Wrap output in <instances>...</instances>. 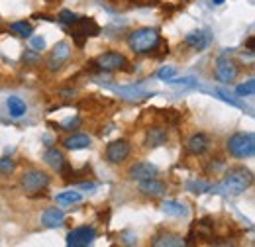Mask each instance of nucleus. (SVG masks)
<instances>
[{"label":"nucleus","instance_id":"obj_1","mask_svg":"<svg viewBox=\"0 0 255 247\" xmlns=\"http://www.w3.org/2000/svg\"><path fill=\"white\" fill-rule=\"evenodd\" d=\"M254 183V173L246 167H232L226 171L222 183L216 186V190H222L226 194H242Z\"/></svg>","mask_w":255,"mask_h":247},{"label":"nucleus","instance_id":"obj_2","mask_svg":"<svg viewBox=\"0 0 255 247\" xmlns=\"http://www.w3.org/2000/svg\"><path fill=\"white\" fill-rule=\"evenodd\" d=\"M159 41V31L155 30V28H137V30L128 33V45L137 55H145V53L155 51Z\"/></svg>","mask_w":255,"mask_h":247},{"label":"nucleus","instance_id":"obj_3","mask_svg":"<svg viewBox=\"0 0 255 247\" xmlns=\"http://www.w3.org/2000/svg\"><path fill=\"white\" fill-rule=\"evenodd\" d=\"M226 149L236 159H250L255 153V135L252 131H238L228 137Z\"/></svg>","mask_w":255,"mask_h":247},{"label":"nucleus","instance_id":"obj_4","mask_svg":"<svg viewBox=\"0 0 255 247\" xmlns=\"http://www.w3.org/2000/svg\"><path fill=\"white\" fill-rule=\"evenodd\" d=\"M49 175L41 169H30L20 177V186L24 188V192L28 194H37L41 190H45L49 186Z\"/></svg>","mask_w":255,"mask_h":247},{"label":"nucleus","instance_id":"obj_5","mask_svg":"<svg viewBox=\"0 0 255 247\" xmlns=\"http://www.w3.org/2000/svg\"><path fill=\"white\" fill-rule=\"evenodd\" d=\"M98 33H100V28L93 18H77L71 24V35H73V39L77 41L79 47H83L89 37H96Z\"/></svg>","mask_w":255,"mask_h":247},{"label":"nucleus","instance_id":"obj_6","mask_svg":"<svg viewBox=\"0 0 255 247\" xmlns=\"http://www.w3.org/2000/svg\"><path fill=\"white\" fill-rule=\"evenodd\" d=\"M93 65L102 73H112V71H124L128 67V59L118 51H106V53L98 55L93 61Z\"/></svg>","mask_w":255,"mask_h":247},{"label":"nucleus","instance_id":"obj_7","mask_svg":"<svg viewBox=\"0 0 255 247\" xmlns=\"http://www.w3.org/2000/svg\"><path fill=\"white\" fill-rule=\"evenodd\" d=\"M96 240V230L93 226H79V228H73L65 242L69 247H87L91 246L93 242Z\"/></svg>","mask_w":255,"mask_h":247},{"label":"nucleus","instance_id":"obj_8","mask_svg":"<svg viewBox=\"0 0 255 247\" xmlns=\"http://www.w3.org/2000/svg\"><path fill=\"white\" fill-rule=\"evenodd\" d=\"M240 75V67L238 63L232 61L230 57H218V61L214 65V77L220 83H234Z\"/></svg>","mask_w":255,"mask_h":247},{"label":"nucleus","instance_id":"obj_9","mask_svg":"<svg viewBox=\"0 0 255 247\" xmlns=\"http://www.w3.org/2000/svg\"><path fill=\"white\" fill-rule=\"evenodd\" d=\"M157 173H159V169H157L153 163H149V161H137V163H133V165L128 169V179L139 183V181L157 177Z\"/></svg>","mask_w":255,"mask_h":247},{"label":"nucleus","instance_id":"obj_10","mask_svg":"<svg viewBox=\"0 0 255 247\" xmlns=\"http://www.w3.org/2000/svg\"><path fill=\"white\" fill-rule=\"evenodd\" d=\"M128 155H129V143L126 139H116V141H110L106 145V161L112 165L126 161Z\"/></svg>","mask_w":255,"mask_h":247},{"label":"nucleus","instance_id":"obj_11","mask_svg":"<svg viewBox=\"0 0 255 247\" xmlns=\"http://www.w3.org/2000/svg\"><path fill=\"white\" fill-rule=\"evenodd\" d=\"M69 57H71V45H69L67 41H59V43L53 47V51L49 53V57H47V67H49V71H59L61 65H63L65 61H69Z\"/></svg>","mask_w":255,"mask_h":247},{"label":"nucleus","instance_id":"obj_12","mask_svg":"<svg viewBox=\"0 0 255 247\" xmlns=\"http://www.w3.org/2000/svg\"><path fill=\"white\" fill-rule=\"evenodd\" d=\"M137 190H139V194H143L147 198H161L167 192V185L163 181H159V179L151 177V179L139 181L137 183Z\"/></svg>","mask_w":255,"mask_h":247},{"label":"nucleus","instance_id":"obj_13","mask_svg":"<svg viewBox=\"0 0 255 247\" xmlns=\"http://www.w3.org/2000/svg\"><path fill=\"white\" fill-rule=\"evenodd\" d=\"M208 147H210V139H208V135L202 133V131L192 133L191 137H189V141H187V151L191 155H196V157L206 153Z\"/></svg>","mask_w":255,"mask_h":247},{"label":"nucleus","instance_id":"obj_14","mask_svg":"<svg viewBox=\"0 0 255 247\" xmlns=\"http://www.w3.org/2000/svg\"><path fill=\"white\" fill-rule=\"evenodd\" d=\"M189 49L192 51H202V49H206L208 47V43H210V37H208V33L202 30H194L191 33H187V37H185V41H183Z\"/></svg>","mask_w":255,"mask_h":247},{"label":"nucleus","instance_id":"obj_15","mask_svg":"<svg viewBox=\"0 0 255 247\" xmlns=\"http://www.w3.org/2000/svg\"><path fill=\"white\" fill-rule=\"evenodd\" d=\"M167 139H169V133L165 127H149L145 131L143 143H145V147H161L167 143Z\"/></svg>","mask_w":255,"mask_h":247},{"label":"nucleus","instance_id":"obj_16","mask_svg":"<svg viewBox=\"0 0 255 247\" xmlns=\"http://www.w3.org/2000/svg\"><path fill=\"white\" fill-rule=\"evenodd\" d=\"M185 244H187L185 238L179 236V234H173V232H165V234L157 236V238L151 242L153 247H183Z\"/></svg>","mask_w":255,"mask_h":247},{"label":"nucleus","instance_id":"obj_17","mask_svg":"<svg viewBox=\"0 0 255 247\" xmlns=\"http://www.w3.org/2000/svg\"><path fill=\"white\" fill-rule=\"evenodd\" d=\"M91 143H93V139H91L87 133H73V135L65 137V141H63L65 149H69V151L87 149V147H91Z\"/></svg>","mask_w":255,"mask_h":247},{"label":"nucleus","instance_id":"obj_18","mask_svg":"<svg viewBox=\"0 0 255 247\" xmlns=\"http://www.w3.org/2000/svg\"><path fill=\"white\" fill-rule=\"evenodd\" d=\"M65 222V212L61 208H47L41 214V224L45 228H61Z\"/></svg>","mask_w":255,"mask_h":247},{"label":"nucleus","instance_id":"obj_19","mask_svg":"<svg viewBox=\"0 0 255 247\" xmlns=\"http://www.w3.org/2000/svg\"><path fill=\"white\" fill-rule=\"evenodd\" d=\"M43 161L45 165H49L53 171H61L65 165H67V159H65L63 151H59L57 147H49L45 155H43Z\"/></svg>","mask_w":255,"mask_h":247},{"label":"nucleus","instance_id":"obj_20","mask_svg":"<svg viewBox=\"0 0 255 247\" xmlns=\"http://www.w3.org/2000/svg\"><path fill=\"white\" fill-rule=\"evenodd\" d=\"M6 106H8V112H10L12 118H22L26 114V110H28L26 108V102L22 98H18V96H10L6 100Z\"/></svg>","mask_w":255,"mask_h":247},{"label":"nucleus","instance_id":"obj_21","mask_svg":"<svg viewBox=\"0 0 255 247\" xmlns=\"http://www.w3.org/2000/svg\"><path fill=\"white\" fill-rule=\"evenodd\" d=\"M161 208H163V212H165V214H169V216L185 218L187 214H189L187 206H185V204H181V202H175V200H165V202L161 204Z\"/></svg>","mask_w":255,"mask_h":247},{"label":"nucleus","instance_id":"obj_22","mask_svg":"<svg viewBox=\"0 0 255 247\" xmlns=\"http://www.w3.org/2000/svg\"><path fill=\"white\" fill-rule=\"evenodd\" d=\"M10 30L14 31L16 35H20V37H30L33 33V26L26 20H18V22L10 24Z\"/></svg>","mask_w":255,"mask_h":247},{"label":"nucleus","instance_id":"obj_23","mask_svg":"<svg viewBox=\"0 0 255 247\" xmlns=\"http://www.w3.org/2000/svg\"><path fill=\"white\" fill-rule=\"evenodd\" d=\"M83 200V194L77 192V190H67V192H61L57 194V204L61 206H67V204H77Z\"/></svg>","mask_w":255,"mask_h":247},{"label":"nucleus","instance_id":"obj_24","mask_svg":"<svg viewBox=\"0 0 255 247\" xmlns=\"http://www.w3.org/2000/svg\"><path fill=\"white\" fill-rule=\"evenodd\" d=\"M16 171V161L12 157H0V175H12Z\"/></svg>","mask_w":255,"mask_h":247},{"label":"nucleus","instance_id":"obj_25","mask_svg":"<svg viewBox=\"0 0 255 247\" xmlns=\"http://www.w3.org/2000/svg\"><path fill=\"white\" fill-rule=\"evenodd\" d=\"M255 93V81L254 79H250L248 83H244V85H238L236 87V94L238 96H252Z\"/></svg>","mask_w":255,"mask_h":247},{"label":"nucleus","instance_id":"obj_26","mask_svg":"<svg viewBox=\"0 0 255 247\" xmlns=\"http://www.w3.org/2000/svg\"><path fill=\"white\" fill-rule=\"evenodd\" d=\"M175 75H177V69L175 67H161L159 71H157V77H159L161 81H169Z\"/></svg>","mask_w":255,"mask_h":247},{"label":"nucleus","instance_id":"obj_27","mask_svg":"<svg viewBox=\"0 0 255 247\" xmlns=\"http://www.w3.org/2000/svg\"><path fill=\"white\" fill-rule=\"evenodd\" d=\"M75 20H77V14L75 12H71V10H61L59 12V22H63L67 26H71Z\"/></svg>","mask_w":255,"mask_h":247},{"label":"nucleus","instance_id":"obj_28","mask_svg":"<svg viewBox=\"0 0 255 247\" xmlns=\"http://www.w3.org/2000/svg\"><path fill=\"white\" fill-rule=\"evenodd\" d=\"M167 83H169V85H175V87H192V85H194V79H192V77H185V79H175V77H173V79H169Z\"/></svg>","mask_w":255,"mask_h":247},{"label":"nucleus","instance_id":"obj_29","mask_svg":"<svg viewBox=\"0 0 255 247\" xmlns=\"http://www.w3.org/2000/svg\"><path fill=\"white\" fill-rule=\"evenodd\" d=\"M30 43H32L33 49H37V51H43L45 49V39L39 37V35H30Z\"/></svg>","mask_w":255,"mask_h":247},{"label":"nucleus","instance_id":"obj_30","mask_svg":"<svg viewBox=\"0 0 255 247\" xmlns=\"http://www.w3.org/2000/svg\"><path fill=\"white\" fill-rule=\"evenodd\" d=\"M22 59H24V63H26V65H28V63L37 61V59H39V55H37V53H35V51H26V53H24V57H22Z\"/></svg>","mask_w":255,"mask_h":247},{"label":"nucleus","instance_id":"obj_31","mask_svg":"<svg viewBox=\"0 0 255 247\" xmlns=\"http://www.w3.org/2000/svg\"><path fill=\"white\" fill-rule=\"evenodd\" d=\"M212 2H214V4H224L226 0H212Z\"/></svg>","mask_w":255,"mask_h":247}]
</instances>
